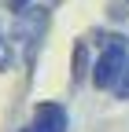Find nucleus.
Segmentation results:
<instances>
[{
  "mask_svg": "<svg viewBox=\"0 0 129 132\" xmlns=\"http://www.w3.org/2000/svg\"><path fill=\"white\" fill-rule=\"evenodd\" d=\"M19 132H33V128H30V125H22V128H19Z\"/></svg>",
  "mask_w": 129,
  "mask_h": 132,
  "instance_id": "nucleus-8",
  "label": "nucleus"
},
{
  "mask_svg": "<svg viewBox=\"0 0 129 132\" xmlns=\"http://www.w3.org/2000/svg\"><path fill=\"white\" fill-rule=\"evenodd\" d=\"M30 128L33 132H67L70 128V114H67L63 103H37Z\"/></svg>",
  "mask_w": 129,
  "mask_h": 132,
  "instance_id": "nucleus-3",
  "label": "nucleus"
},
{
  "mask_svg": "<svg viewBox=\"0 0 129 132\" xmlns=\"http://www.w3.org/2000/svg\"><path fill=\"white\" fill-rule=\"evenodd\" d=\"M30 4H33V0H4V7L11 11V15H19L22 7H30Z\"/></svg>",
  "mask_w": 129,
  "mask_h": 132,
  "instance_id": "nucleus-7",
  "label": "nucleus"
},
{
  "mask_svg": "<svg viewBox=\"0 0 129 132\" xmlns=\"http://www.w3.org/2000/svg\"><path fill=\"white\" fill-rule=\"evenodd\" d=\"M44 4H48V7H52V4H59V0H44Z\"/></svg>",
  "mask_w": 129,
  "mask_h": 132,
  "instance_id": "nucleus-9",
  "label": "nucleus"
},
{
  "mask_svg": "<svg viewBox=\"0 0 129 132\" xmlns=\"http://www.w3.org/2000/svg\"><path fill=\"white\" fill-rule=\"evenodd\" d=\"M92 73V55H89V40H77L74 52H70V77H74V88Z\"/></svg>",
  "mask_w": 129,
  "mask_h": 132,
  "instance_id": "nucleus-4",
  "label": "nucleus"
},
{
  "mask_svg": "<svg viewBox=\"0 0 129 132\" xmlns=\"http://www.w3.org/2000/svg\"><path fill=\"white\" fill-rule=\"evenodd\" d=\"M125 62H129V37H125V33H100V55L92 59L89 81L100 92H111L114 81L122 77Z\"/></svg>",
  "mask_w": 129,
  "mask_h": 132,
  "instance_id": "nucleus-1",
  "label": "nucleus"
},
{
  "mask_svg": "<svg viewBox=\"0 0 129 132\" xmlns=\"http://www.w3.org/2000/svg\"><path fill=\"white\" fill-rule=\"evenodd\" d=\"M48 19H52V11L44 7H22L19 15H15V44H22V55H26V66H33L37 62V52H41V40H44V33H48Z\"/></svg>",
  "mask_w": 129,
  "mask_h": 132,
  "instance_id": "nucleus-2",
  "label": "nucleus"
},
{
  "mask_svg": "<svg viewBox=\"0 0 129 132\" xmlns=\"http://www.w3.org/2000/svg\"><path fill=\"white\" fill-rule=\"evenodd\" d=\"M111 92H114V99H129V62H125V70H122V77L114 81Z\"/></svg>",
  "mask_w": 129,
  "mask_h": 132,
  "instance_id": "nucleus-6",
  "label": "nucleus"
},
{
  "mask_svg": "<svg viewBox=\"0 0 129 132\" xmlns=\"http://www.w3.org/2000/svg\"><path fill=\"white\" fill-rule=\"evenodd\" d=\"M125 4H129V0H125Z\"/></svg>",
  "mask_w": 129,
  "mask_h": 132,
  "instance_id": "nucleus-10",
  "label": "nucleus"
},
{
  "mask_svg": "<svg viewBox=\"0 0 129 132\" xmlns=\"http://www.w3.org/2000/svg\"><path fill=\"white\" fill-rule=\"evenodd\" d=\"M15 66V40H8V33L0 29V73H8Z\"/></svg>",
  "mask_w": 129,
  "mask_h": 132,
  "instance_id": "nucleus-5",
  "label": "nucleus"
}]
</instances>
